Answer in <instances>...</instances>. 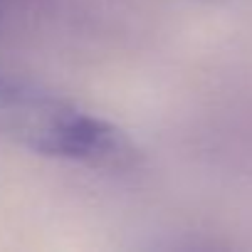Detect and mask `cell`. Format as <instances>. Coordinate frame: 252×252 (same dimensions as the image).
<instances>
[{"label": "cell", "instance_id": "2", "mask_svg": "<svg viewBox=\"0 0 252 252\" xmlns=\"http://www.w3.org/2000/svg\"><path fill=\"white\" fill-rule=\"evenodd\" d=\"M13 5V0H0V30H3V23H5V15Z\"/></svg>", "mask_w": 252, "mask_h": 252}, {"label": "cell", "instance_id": "1", "mask_svg": "<svg viewBox=\"0 0 252 252\" xmlns=\"http://www.w3.org/2000/svg\"><path fill=\"white\" fill-rule=\"evenodd\" d=\"M0 136L32 154L101 171H126L136 146L106 119L28 79L0 72Z\"/></svg>", "mask_w": 252, "mask_h": 252}]
</instances>
